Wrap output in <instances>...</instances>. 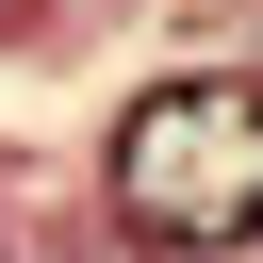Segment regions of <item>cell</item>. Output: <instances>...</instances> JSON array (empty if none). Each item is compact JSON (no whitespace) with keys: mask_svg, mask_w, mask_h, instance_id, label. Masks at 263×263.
<instances>
[{"mask_svg":"<svg viewBox=\"0 0 263 263\" xmlns=\"http://www.w3.org/2000/svg\"><path fill=\"white\" fill-rule=\"evenodd\" d=\"M115 214L148 247H247L263 230V82H164L115 115Z\"/></svg>","mask_w":263,"mask_h":263,"instance_id":"cell-1","label":"cell"}]
</instances>
